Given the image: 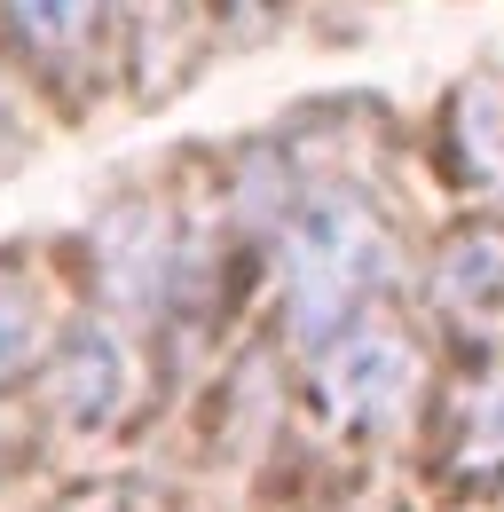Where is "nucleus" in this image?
<instances>
[{
  "instance_id": "7ed1b4c3",
  "label": "nucleus",
  "mask_w": 504,
  "mask_h": 512,
  "mask_svg": "<svg viewBox=\"0 0 504 512\" xmlns=\"http://www.w3.org/2000/svg\"><path fill=\"white\" fill-rule=\"evenodd\" d=\"M434 292H441V308H457V316H497L504 308V229L497 221H465L441 245Z\"/></svg>"
},
{
  "instance_id": "6e6552de",
  "label": "nucleus",
  "mask_w": 504,
  "mask_h": 512,
  "mask_svg": "<svg viewBox=\"0 0 504 512\" xmlns=\"http://www.w3.org/2000/svg\"><path fill=\"white\" fill-rule=\"evenodd\" d=\"M32 347H40V308L16 284H0V379H16L32 363Z\"/></svg>"
},
{
  "instance_id": "0eeeda50",
  "label": "nucleus",
  "mask_w": 504,
  "mask_h": 512,
  "mask_svg": "<svg viewBox=\"0 0 504 512\" xmlns=\"http://www.w3.org/2000/svg\"><path fill=\"white\" fill-rule=\"evenodd\" d=\"M457 449H473V457H504V379L465 386V402H457Z\"/></svg>"
},
{
  "instance_id": "39448f33",
  "label": "nucleus",
  "mask_w": 504,
  "mask_h": 512,
  "mask_svg": "<svg viewBox=\"0 0 504 512\" xmlns=\"http://www.w3.org/2000/svg\"><path fill=\"white\" fill-rule=\"evenodd\" d=\"M449 150L473 182H504V87L497 79H473L449 111Z\"/></svg>"
},
{
  "instance_id": "423d86ee",
  "label": "nucleus",
  "mask_w": 504,
  "mask_h": 512,
  "mask_svg": "<svg viewBox=\"0 0 504 512\" xmlns=\"http://www.w3.org/2000/svg\"><path fill=\"white\" fill-rule=\"evenodd\" d=\"M95 8H103V0H0L8 32H16L32 56H71V48H87Z\"/></svg>"
},
{
  "instance_id": "f03ea898",
  "label": "nucleus",
  "mask_w": 504,
  "mask_h": 512,
  "mask_svg": "<svg viewBox=\"0 0 504 512\" xmlns=\"http://www.w3.org/2000/svg\"><path fill=\"white\" fill-rule=\"evenodd\" d=\"M418 394V347L394 331V323H355L339 331L331 347H315V410L355 426V434H378L410 410Z\"/></svg>"
},
{
  "instance_id": "f257e3e1",
  "label": "nucleus",
  "mask_w": 504,
  "mask_h": 512,
  "mask_svg": "<svg viewBox=\"0 0 504 512\" xmlns=\"http://www.w3.org/2000/svg\"><path fill=\"white\" fill-rule=\"evenodd\" d=\"M394 284V237L378 229L371 205L355 197H315L284 237V316L308 347H331L355 331L371 292Z\"/></svg>"
},
{
  "instance_id": "20e7f679",
  "label": "nucleus",
  "mask_w": 504,
  "mask_h": 512,
  "mask_svg": "<svg viewBox=\"0 0 504 512\" xmlns=\"http://www.w3.org/2000/svg\"><path fill=\"white\" fill-rule=\"evenodd\" d=\"M119 379H126V355L111 331H71V347H63V371H56V402L87 426V418H103L111 402H119Z\"/></svg>"
}]
</instances>
